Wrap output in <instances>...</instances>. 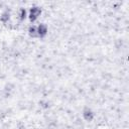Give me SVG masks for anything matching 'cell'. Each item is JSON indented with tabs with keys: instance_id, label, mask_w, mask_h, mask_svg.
<instances>
[{
	"instance_id": "obj_4",
	"label": "cell",
	"mask_w": 129,
	"mask_h": 129,
	"mask_svg": "<svg viewBox=\"0 0 129 129\" xmlns=\"http://www.w3.org/2000/svg\"><path fill=\"white\" fill-rule=\"evenodd\" d=\"M29 34L31 35V36H37V28L36 27H34V26H31V27H29Z\"/></svg>"
},
{
	"instance_id": "obj_5",
	"label": "cell",
	"mask_w": 129,
	"mask_h": 129,
	"mask_svg": "<svg viewBox=\"0 0 129 129\" xmlns=\"http://www.w3.org/2000/svg\"><path fill=\"white\" fill-rule=\"evenodd\" d=\"M25 16H26V11H25V9L22 8V9L20 10V18H21V19H24Z\"/></svg>"
},
{
	"instance_id": "obj_1",
	"label": "cell",
	"mask_w": 129,
	"mask_h": 129,
	"mask_svg": "<svg viewBox=\"0 0 129 129\" xmlns=\"http://www.w3.org/2000/svg\"><path fill=\"white\" fill-rule=\"evenodd\" d=\"M40 13H41V9L39 7H36V6L32 7L30 9V12H29V19H30V21L36 20L37 17L40 15Z\"/></svg>"
},
{
	"instance_id": "obj_6",
	"label": "cell",
	"mask_w": 129,
	"mask_h": 129,
	"mask_svg": "<svg viewBox=\"0 0 129 129\" xmlns=\"http://www.w3.org/2000/svg\"><path fill=\"white\" fill-rule=\"evenodd\" d=\"M1 19H2V21L5 22L7 19H9V13H8V12H5V13L2 15V18H1Z\"/></svg>"
},
{
	"instance_id": "obj_3",
	"label": "cell",
	"mask_w": 129,
	"mask_h": 129,
	"mask_svg": "<svg viewBox=\"0 0 129 129\" xmlns=\"http://www.w3.org/2000/svg\"><path fill=\"white\" fill-rule=\"evenodd\" d=\"M93 117H94V114H93V112H92L90 109L87 108V109L84 110V118H85L87 121H92Z\"/></svg>"
},
{
	"instance_id": "obj_2",
	"label": "cell",
	"mask_w": 129,
	"mask_h": 129,
	"mask_svg": "<svg viewBox=\"0 0 129 129\" xmlns=\"http://www.w3.org/2000/svg\"><path fill=\"white\" fill-rule=\"evenodd\" d=\"M47 32V27L45 24H39V26L37 27V36L39 37H43Z\"/></svg>"
}]
</instances>
